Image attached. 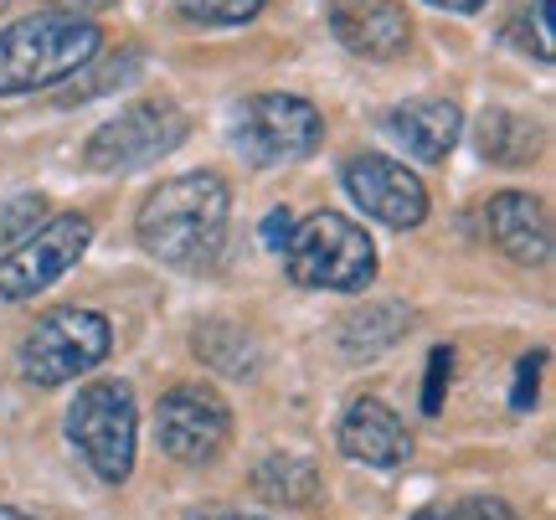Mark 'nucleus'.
<instances>
[{
  "label": "nucleus",
  "mask_w": 556,
  "mask_h": 520,
  "mask_svg": "<svg viewBox=\"0 0 556 520\" xmlns=\"http://www.w3.org/2000/svg\"><path fill=\"white\" fill-rule=\"evenodd\" d=\"M99 5H109V0H58V11H67V16H83V11H99Z\"/></svg>",
  "instance_id": "obj_27"
},
{
  "label": "nucleus",
  "mask_w": 556,
  "mask_h": 520,
  "mask_svg": "<svg viewBox=\"0 0 556 520\" xmlns=\"http://www.w3.org/2000/svg\"><path fill=\"white\" fill-rule=\"evenodd\" d=\"M541 366H546V351H531V356L516 360V386H510V407L516 413H531L536 386H541Z\"/></svg>",
  "instance_id": "obj_23"
},
{
  "label": "nucleus",
  "mask_w": 556,
  "mask_h": 520,
  "mask_svg": "<svg viewBox=\"0 0 556 520\" xmlns=\"http://www.w3.org/2000/svg\"><path fill=\"white\" fill-rule=\"evenodd\" d=\"M433 5H448V11H464V16H469V11H479L484 0H433Z\"/></svg>",
  "instance_id": "obj_29"
},
{
  "label": "nucleus",
  "mask_w": 556,
  "mask_h": 520,
  "mask_svg": "<svg viewBox=\"0 0 556 520\" xmlns=\"http://www.w3.org/2000/svg\"><path fill=\"white\" fill-rule=\"evenodd\" d=\"M191 520H258V516H242V510H201Z\"/></svg>",
  "instance_id": "obj_28"
},
{
  "label": "nucleus",
  "mask_w": 556,
  "mask_h": 520,
  "mask_svg": "<svg viewBox=\"0 0 556 520\" xmlns=\"http://www.w3.org/2000/svg\"><path fill=\"white\" fill-rule=\"evenodd\" d=\"M283 268L299 289H336L356 294L377 279V248L351 217L340 212H315L294 221V232L283 242Z\"/></svg>",
  "instance_id": "obj_3"
},
{
  "label": "nucleus",
  "mask_w": 556,
  "mask_h": 520,
  "mask_svg": "<svg viewBox=\"0 0 556 520\" xmlns=\"http://www.w3.org/2000/svg\"><path fill=\"white\" fill-rule=\"evenodd\" d=\"M114 345V330L93 309H58L26 335L21 345V371L37 386H62L78 381L83 371H93Z\"/></svg>",
  "instance_id": "obj_6"
},
{
  "label": "nucleus",
  "mask_w": 556,
  "mask_h": 520,
  "mask_svg": "<svg viewBox=\"0 0 556 520\" xmlns=\"http://www.w3.org/2000/svg\"><path fill=\"white\" fill-rule=\"evenodd\" d=\"M135 392L124 381H88L67 407V439L103 484H124L135 469Z\"/></svg>",
  "instance_id": "obj_4"
},
{
  "label": "nucleus",
  "mask_w": 556,
  "mask_h": 520,
  "mask_svg": "<svg viewBox=\"0 0 556 520\" xmlns=\"http://www.w3.org/2000/svg\"><path fill=\"white\" fill-rule=\"evenodd\" d=\"M180 16L201 21V26H238L263 11V0H176Z\"/></svg>",
  "instance_id": "obj_20"
},
{
  "label": "nucleus",
  "mask_w": 556,
  "mask_h": 520,
  "mask_svg": "<svg viewBox=\"0 0 556 520\" xmlns=\"http://www.w3.org/2000/svg\"><path fill=\"white\" fill-rule=\"evenodd\" d=\"M180 140H186V114L165 99H144L129 103L119 119L99 124L83 144V161H88V170L119 176V170H139V165L170 155Z\"/></svg>",
  "instance_id": "obj_7"
},
{
  "label": "nucleus",
  "mask_w": 556,
  "mask_h": 520,
  "mask_svg": "<svg viewBox=\"0 0 556 520\" xmlns=\"http://www.w3.org/2000/svg\"><path fill=\"white\" fill-rule=\"evenodd\" d=\"M47 217V196H16V201H5L0 206V242H21V238H31L37 232V221Z\"/></svg>",
  "instance_id": "obj_21"
},
{
  "label": "nucleus",
  "mask_w": 556,
  "mask_h": 520,
  "mask_svg": "<svg viewBox=\"0 0 556 520\" xmlns=\"http://www.w3.org/2000/svg\"><path fill=\"white\" fill-rule=\"evenodd\" d=\"M536 140V124H526L520 114H484V124H479V150L495 165H526Z\"/></svg>",
  "instance_id": "obj_18"
},
{
  "label": "nucleus",
  "mask_w": 556,
  "mask_h": 520,
  "mask_svg": "<svg viewBox=\"0 0 556 520\" xmlns=\"http://www.w3.org/2000/svg\"><path fill=\"white\" fill-rule=\"evenodd\" d=\"M93 242V221L67 212V217H52L47 227H37L31 238H21V248L11 258H0V300H31L47 283H58L73 263L88 253Z\"/></svg>",
  "instance_id": "obj_9"
},
{
  "label": "nucleus",
  "mask_w": 556,
  "mask_h": 520,
  "mask_svg": "<svg viewBox=\"0 0 556 520\" xmlns=\"http://www.w3.org/2000/svg\"><path fill=\"white\" fill-rule=\"evenodd\" d=\"M0 520H31V516H21V510H11V505H0Z\"/></svg>",
  "instance_id": "obj_31"
},
{
  "label": "nucleus",
  "mask_w": 556,
  "mask_h": 520,
  "mask_svg": "<svg viewBox=\"0 0 556 520\" xmlns=\"http://www.w3.org/2000/svg\"><path fill=\"white\" fill-rule=\"evenodd\" d=\"M345 191L356 196V206L366 217L387 221V227H417V221L428 217V186L407 170V165L387 161V155H351L345 161Z\"/></svg>",
  "instance_id": "obj_10"
},
{
  "label": "nucleus",
  "mask_w": 556,
  "mask_h": 520,
  "mask_svg": "<svg viewBox=\"0 0 556 520\" xmlns=\"http://www.w3.org/2000/svg\"><path fill=\"white\" fill-rule=\"evenodd\" d=\"M227 217H232V191L217 170H191V176L160 180L150 201L139 206V242L155 253L160 263L176 268H201L227 238Z\"/></svg>",
  "instance_id": "obj_1"
},
{
  "label": "nucleus",
  "mask_w": 556,
  "mask_h": 520,
  "mask_svg": "<svg viewBox=\"0 0 556 520\" xmlns=\"http://www.w3.org/2000/svg\"><path fill=\"white\" fill-rule=\"evenodd\" d=\"M336 439L351 459L371 464V469H397V464H407V454H413V439H407L402 418L381 397H356L351 402L345 418H340Z\"/></svg>",
  "instance_id": "obj_12"
},
{
  "label": "nucleus",
  "mask_w": 556,
  "mask_h": 520,
  "mask_svg": "<svg viewBox=\"0 0 556 520\" xmlns=\"http://www.w3.org/2000/svg\"><path fill=\"white\" fill-rule=\"evenodd\" d=\"M484 221H490V238L505 258L516 263H546L552 253V221H546V206L526 191H500L484 206Z\"/></svg>",
  "instance_id": "obj_13"
},
{
  "label": "nucleus",
  "mask_w": 556,
  "mask_h": 520,
  "mask_svg": "<svg viewBox=\"0 0 556 520\" xmlns=\"http://www.w3.org/2000/svg\"><path fill=\"white\" fill-rule=\"evenodd\" d=\"M253 490L274 505H309L319 490V474H315V464L299 459V454H268L253 469Z\"/></svg>",
  "instance_id": "obj_16"
},
{
  "label": "nucleus",
  "mask_w": 556,
  "mask_h": 520,
  "mask_svg": "<svg viewBox=\"0 0 556 520\" xmlns=\"http://www.w3.org/2000/svg\"><path fill=\"white\" fill-rule=\"evenodd\" d=\"M227 433H232V413L227 402L201 386V381H180L170 386L155 407V439L160 448L180 464H212L227 448Z\"/></svg>",
  "instance_id": "obj_8"
},
{
  "label": "nucleus",
  "mask_w": 556,
  "mask_h": 520,
  "mask_svg": "<svg viewBox=\"0 0 556 520\" xmlns=\"http://www.w3.org/2000/svg\"><path fill=\"white\" fill-rule=\"evenodd\" d=\"M387 129L407 144V155H417V161H443V155L458 144L464 114H458L448 99H417V103L392 109Z\"/></svg>",
  "instance_id": "obj_14"
},
{
  "label": "nucleus",
  "mask_w": 556,
  "mask_h": 520,
  "mask_svg": "<svg viewBox=\"0 0 556 520\" xmlns=\"http://www.w3.org/2000/svg\"><path fill=\"white\" fill-rule=\"evenodd\" d=\"M197 356L222 371V377H253L258 371V345L242 325H227V320H212L197 330Z\"/></svg>",
  "instance_id": "obj_17"
},
{
  "label": "nucleus",
  "mask_w": 556,
  "mask_h": 520,
  "mask_svg": "<svg viewBox=\"0 0 556 520\" xmlns=\"http://www.w3.org/2000/svg\"><path fill=\"white\" fill-rule=\"evenodd\" d=\"M531 31H536V58H556V37H552V0H531Z\"/></svg>",
  "instance_id": "obj_25"
},
{
  "label": "nucleus",
  "mask_w": 556,
  "mask_h": 520,
  "mask_svg": "<svg viewBox=\"0 0 556 520\" xmlns=\"http://www.w3.org/2000/svg\"><path fill=\"white\" fill-rule=\"evenodd\" d=\"M289 232H294V217H289L283 206H274V212L263 217V242H268L274 253H283V242H289Z\"/></svg>",
  "instance_id": "obj_26"
},
{
  "label": "nucleus",
  "mask_w": 556,
  "mask_h": 520,
  "mask_svg": "<svg viewBox=\"0 0 556 520\" xmlns=\"http://www.w3.org/2000/svg\"><path fill=\"white\" fill-rule=\"evenodd\" d=\"M448 520H516V510L495 495H469V500H458L448 510Z\"/></svg>",
  "instance_id": "obj_24"
},
{
  "label": "nucleus",
  "mask_w": 556,
  "mask_h": 520,
  "mask_svg": "<svg viewBox=\"0 0 556 520\" xmlns=\"http://www.w3.org/2000/svg\"><path fill=\"white\" fill-rule=\"evenodd\" d=\"M407 325H413V309H407V304H397V300L366 304V309L340 320V351L351 360H371V356H381L387 345H397L402 335H407Z\"/></svg>",
  "instance_id": "obj_15"
},
{
  "label": "nucleus",
  "mask_w": 556,
  "mask_h": 520,
  "mask_svg": "<svg viewBox=\"0 0 556 520\" xmlns=\"http://www.w3.org/2000/svg\"><path fill=\"white\" fill-rule=\"evenodd\" d=\"M413 520H448V510H433V505H428V510H417Z\"/></svg>",
  "instance_id": "obj_30"
},
{
  "label": "nucleus",
  "mask_w": 556,
  "mask_h": 520,
  "mask_svg": "<svg viewBox=\"0 0 556 520\" xmlns=\"http://www.w3.org/2000/svg\"><path fill=\"white\" fill-rule=\"evenodd\" d=\"M139 67H144V58H139V52H124V58L103 62L99 73H88V83L62 88V103H88V99H99V93H114V88H124V83H135Z\"/></svg>",
  "instance_id": "obj_19"
},
{
  "label": "nucleus",
  "mask_w": 556,
  "mask_h": 520,
  "mask_svg": "<svg viewBox=\"0 0 556 520\" xmlns=\"http://www.w3.org/2000/svg\"><path fill=\"white\" fill-rule=\"evenodd\" d=\"M103 31L88 16H67V11H37L21 16L0 31V99L11 93H37L52 83L83 73L99 58Z\"/></svg>",
  "instance_id": "obj_2"
},
{
  "label": "nucleus",
  "mask_w": 556,
  "mask_h": 520,
  "mask_svg": "<svg viewBox=\"0 0 556 520\" xmlns=\"http://www.w3.org/2000/svg\"><path fill=\"white\" fill-rule=\"evenodd\" d=\"M330 31L345 52L371 62H392L413 41V21L397 0H330Z\"/></svg>",
  "instance_id": "obj_11"
},
{
  "label": "nucleus",
  "mask_w": 556,
  "mask_h": 520,
  "mask_svg": "<svg viewBox=\"0 0 556 520\" xmlns=\"http://www.w3.org/2000/svg\"><path fill=\"white\" fill-rule=\"evenodd\" d=\"M319 140H325L319 109L309 99H294V93H258V99L242 103L238 124H232V144L253 165L304 161L319 150Z\"/></svg>",
  "instance_id": "obj_5"
},
{
  "label": "nucleus",
  "mask_w": 556,
  "mask_h": 520,
  "mask_svg": "<svg viewBox=\"0 0 556 520\" xmlns=\"http://www.w3.org/2000/svg\"><path fill=\"white\" fill-rule=\"evenodd\" d=\"M448 377H454V351H448V345H438L433 356H428V377H422V413H428V418H438V413H443Z\"/></svg>",
  "instance_id": "obj_22"
}]
</instances>
